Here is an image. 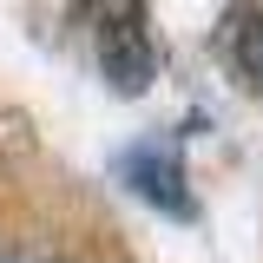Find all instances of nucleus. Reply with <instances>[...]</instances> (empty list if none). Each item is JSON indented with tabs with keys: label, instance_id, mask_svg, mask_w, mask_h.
I'll use <instances>...</instances> for the list:
<instances>
[{
	"label": "nucleus",
	"instance_id": "nucleus-1",
	"mask_svg": "<svg viewBox=\"0 0 263 263\" xmlns=\"http://www.w3.org/2000/svg\"><path fill=\"white\" fill-rule=\"evenodd\" d=\"M79 27L92 40V66L105 72L112 92H145L152 72H158V40L138 0H79L72 7Z\"/></svg>",
	"mask_w": 263,
	"mask_h": 263
},
{
	"label": "nucleus",
	"instance_id": "nucleus-2",
	"mask_svg": "<svg viewBox=\"0 0 263 263\" xmlns=\"http://www.w3.org/2000/svg\"><path fill=\"white\" fill-rule=\"evenodd\" d=\"M125 171H132V184H138V197L164 204L171 217H191V197L178 191V158H171V152H138Z\"/></svg>",
	"mask_w": 263,
	"mask_h": 263
},
{
	"label": "nucleus",
	"instance_id": "nucleus-3",
	"mask_svg": "<svg viewBox=\"0 0 263 263\" xmlns=\"http://www.w3.org/2000/svg\"><path fill=\"white\" fill-rule=\"evenodd\" d=\"M250 72L263 79V27H257V60H250Z\"/></svg>",
	"mask_w": 263,
	"mask_h": 263
}]
</instances>
